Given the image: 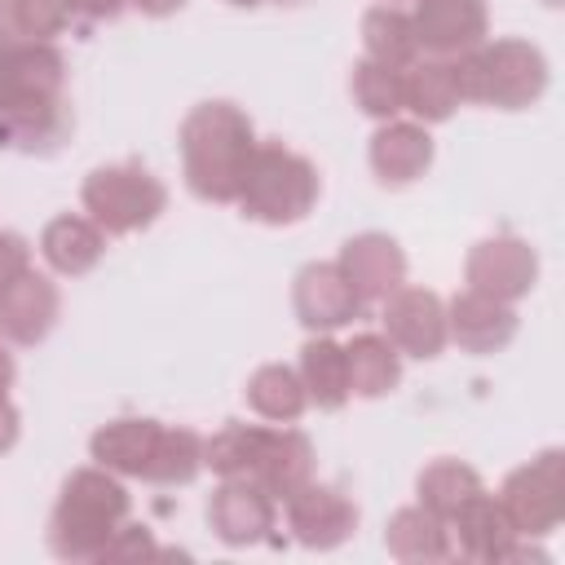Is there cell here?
Wrapping results in <instances>:
<instances>
[{
  "instance_id": "cell-17",
  "label": "cell",
  "mask_w": 565,
  "mask_h": 565,
  "mask_svg": "<svg viewBox=\"0 0 565 565\" xmlns=\"http://www.w3.org/2000/svg\"><path fill=\"white\" fill-rule=\"evenodd\" d=\"M450 539H455V552L468 556V561H481V565H499V561H512L521 534L516 525L508 521L503 503L490 499L486 490L477 499H468L450 521Z\"/></svg>"
},
{
  "instance_id": "cell-19",
  "label": "cell",
  "mask_w": 565,
  "mask_h": 565,
  "mask_svg": "<svg viewBox=\"0 0 565 565\" xmlns=\"http://www.w3.org/2000/svg\"><path fill=\"white\" fill-rule=\"evenodd\" d=\"M75 132V110L71 97H49V102H26L0 115V150L13 154H57Z\"/></svg>"
},
{
  "instance_id": "cell-32",
  "label": "cell",
  "mask_w": 565,
  "mask_h": 565,
  "mask_svg": "<svg viewBox=\"0 0 565 565\" xmlns=\"http://www.w3.org/2000/svg\"><path fill=\"white\" fill-rule=\"evenodd\" d=\"M26 269H31V243L13 230H0V291L18 282Z\"/></svg>"
},
{
  "instance_id": "cell-28",
  "label": "cell",
  "mask_w": 565,
  "mask_h": 565,
  "mask_svg": "<svg viewBox=\"0 0 565 565\" xmlns=\"http://www.w3.org/2000/svg\"><path fill=\"white\" fill-rule=\"evenodd\" d=\"M362 44H366V57L371 62H384V66H397V71L419 57V44H415V31H411V13L393 9V4L366 9V18H362Z\"/></svg>"
},
{
  "instance_id": "cell-12",
  "label": "cell",
  "mask_w": 565,
  "mask_h": 565,
  "mask_svg": "<svg viewBox=\"0 0 565 565\" xmlns=\"http://www.w3.org/2000/svg\"><path fill=\"white\" fill-rule=\"evenodd\" d=\"M384 305V335L406 358H437L446 349V305L428 287H397Z\"/></svg>"
},
{
  "instance_id": "cell-29",
  "label": "cell",
  "mask_w": 565,
  "mask_h": 565,
  "mask_svg": "<svg viewBox=\"0 0 565 565\" xmlns=\"http://www.w3.org/2000/svg\"><path fill=\"white\" fill-rule=\"evenodd\" d=\"M71 22H75L71 0H0V40L53 44Z\"/></svg>"
},
{
  "instance_id": "cell-22",
  "label": "cell",
  "mask_w": 565,
  "mask_h": 565,
  "mask_svg": "<svg viewBox=\"0 0 565 565\" xmlns=\"http://www.w3.org/2000/svg\"><path fill=\"white\" fill-rule=\"evenodd\" d=\"M40 256H44V265H49L53 274L79 278V274H88V269L106 256V234H102L97 221L62 212V216H53V221L40 230Z\"/></svg>"
},
{
  "instance_id": "cell-7",
  "label": "cell",
  "mask_w": 565,
  "mask_h": 565,
  "mask_svg": "<svg viewBox=\"0 0 565 565\" xmlns=\"http://www.w3.org/2000/svg\"><path fill=\"white\" fill-rule=\"evenodd\" d=\"M499 503L521 539L552 534L565 516V450L552 446V450L534 455L530 463L512 468L499 490Z\"/></svg>"
},
{
  "instance_id": "cell-34",
  "label": "cell",
  "mask_w": 565,
  "mask_h": 565,
  "mask_svg": "<svg viewBox=\"0 0 565 565\" xmlns=\"http://www.w3.org/2000/svg\"><path fill=\"white\" fill-rule=\"evenodd\" d=\"M71 4H75V18L84 22H115L128 9V0H71Z\"/></svg>"
},
{
  "instance_id": "cell-9",
  "label": "cell",
  "mask_w": 565,
  "mask_h": 565,
  "mask_svg": "<svg viewBox=\"0 0 565 565\" xmlns=\"http://www.w3.org/2000/svg\"><path fill=\"white\" fill-rule=\"evenodd\" d=\"M282 508H287L291 539L309 552H331L358 530V503L340 486H327V481H313V477L300 490H291L282 499Z\"/></svg>"
},
{
  "instance_id": "cell-8",
  "label": "cell",
  "mask_w": 565,
  "mask_h": 565,
  "mask_svg": "<svg viewBox=\"0 0 565 565\" xmlns=\"http://www.w3.org/2000/svg\"><path fill=\"white\" fill-rule=\"evenodd\" d=\"M463 282L468 291H481L490 300H503V305H516L521 296L534 291L539 282V256L525 238L516 234H494V238H481L468 247V260H463Z\"/></svg>"
},
{
  "instance_id": "cell-40",
  "label": "cell",
  "mask_w": 565,
  "mask_h": 565,
  "mask_svg": "<svg viewBox=\"0 0 565 565\" xmlns=\"http://www.w3.org/2000/svg\"><path fill=\"white\" fill-rule=\"evenodd\" d=\"M547 4H556V0H547Z\"/></svg>"
},
{
  "instance_id": "cell-16",
  "label": "cell",
  "mask_w": 565,
  "mask_h": 565,
  "mask_svg": "<svg viewBox=\"0 0 565 565\" xmlns=\"http://www.w3.org/2000/svg\"><path fill=\"white\" fill-rule=\"evenodd\" d=\"M335 265H340V274L353 282V291L362 296V305H366V300H384V296H393V291L406 282V252L397 247V238L375 234V230L353 234V238L340 247Z\"/></svg>"
},
{
  "instance_id": "cell-11",
  "label": "cell",
  "mask_w": 565,
  "mask_h": 565,
  "mask_svg": "<svg viewBox=\"0 0 565 565\" xmlns=\"http://www.w3.org/2000/svg\"><path fill=\"white\" fill-rule=\"evenodd\" d=\"M411 31H415L419 53L459 57L486 44L490 13H486V0H415Z\"/></svg>"
},
{
  "instance_id": "cell-35",
  "label": "cell",
  "mask_w": 565,
  "mask_h": 565,
  "mask_svg": "<svg viewBox=\"0 0 565 565\" xmlns=\"http://www.w3.org/2000/svg\"><path fill=\"white\" fill-rule=\"evenodd\" d=\"M18 433H22V415H18V406L9 402V393H4V397H0V455L18 446Z\"/></svg>"
},
{
  "instance_id": "cell-15",
  "label": "cell",
  "mask_w": 565,
  "mask_h": 565,
  "mask_svg": "<svg viewBox=\"0 0 565 565\" xmlns=\"http://www.w3.org/2000/svg\"><path fill=\"white\" fill-rule=\"evenodd\" d=\"M521 318L512 305L503 300H490L481 291H459L450 305H446V340H455L463 353H499L512 344Z\"/></svg>"
},
{
  "instance_id": "cell-21",
  "label": "cell",
  "mask_w": 565,
  "mask_h": 565,
  "mask_svg": "<svg viewBox=\"0 0 565 565\" xmlns=\"http://www.w3.org/2000/svg\"><path fill=\"white\" fill-rule=\"evenodd\" d=\"M159 433H163L159 419L124 415V419L102 424V428L88 437V455H93V463L110 468L115 477H137V481H146L150 459H154V446H159Z\"/></svg>"
},
{
  "instance_id": "cell-38",
  "label": "cell",
  "mask_w": 565,
  "mask_h": 565,
  "mask_svg": "<svg viewBox=\"0 0 565 565\" xmlns=\"http://www.w3.org/2000/svg\"><path fill=\"white\" fill-rule=\"evenodd\" d=\"M225 4H234V9H256V4H265V0H225Z\"/></svg>"
},
{
  "instance_id": "cell-2",
  "label": "cell",
  "mask_w": 565,
  "mask_h": 565,
  "mask_svg": "<svg viewBox=\"0 0 565 565\" xmlns=\"http://www.w3.org/2000/svg\"><path fill=\"white\" fill-rule=\"evenodd\" d=\"M203 468H212L216 477H247L278 503L313 477V446L300 428L287 424L265 428L230 419L203 441Z\"/></svg>"
},
{
  "instance_id": "cell-20",
  "label": "cell",
  "mask_w": 565,
  "mask_h": 565,
  "mask_svg": "<svg viewBox=\"0 0 565 565\" xmlns=\"http://www.w3.org/2000/svg\"><path fill=\"white\" fill-rule=\"evenodd\" d=\"M371 172L380 185L402 190L411 181H419L433 163V137L424 124H402V119H384L366 146Z\"/></svg>"
},
{
  "instance_id": "cell-14",
  "label": "cell",
  "mask_w": 565,
  "mask_h": 565,
  "mask_svg": "<svg viewBox=\"0 0 565 565\" xmlns=\"http://www.w3.org/2000/svg\"><path fill=\"white\" fill-rule=\"evenodd\" d=\"M207 525L230 547L265 543L274 530V499L247 477H221V486L207 499Z\"/></svg>"
},
{
  "instance_id": "cell-25",
  "label": "cell",
  "mask_w": 565,
  "mask_h": 565,
  "mask_svg": "<svg viewBox=\"0 0 565 565\" xmlns=\"http://www.w3.org/2000/svg\"><path fill=\"white\" fill-rule=\"evenodd\" d=\"M344 362H349V393L358 397H384L402 380V353L393 349L388 335H375V331L353 335L344 344Z\"/></svg>"
},
{
  "instance_id": "cell-5",
  "label": "cell",
  "mask_w": 565,
  "mask_h": 565,
  "mask_svg": "<svg viewBox=\"0 0 565 565\" xmlns=\"http://www.w3.org/2000/svg\"><path fill=\"white\" fill-rule=\"evenodd\" d=\"M459 79L463 102L499 106V110H525L547 93V57L530 40H494L477 44L472 53H459Z\"/></svg>"
},
{
  "instance_id": "cell-39",
  "label": "cell",
  "mask_w": 565,
  "mask_h": 565,
  "mask_svg": "<svg viewBox=\"0 0 565 565\" xmlns=\"http://www.w3.org/2000/svg\"><path fill=\"white\" fill-rule=\"evenodd\" d=\"M278 4H296V0H278Z\"/></svg>"
},
{
  "instance_id": "cell-13",
  "label": "cell",
  "mask_w": 565,
  "mask_h": 565,
  "mask_svg": "<svg viewBox=\"0 0 565 565\" xmlns=\"http://www.w3.org/2000/svg\"><path fill=\"white\" fill-rule=\"evenodd\" d=\"M57 318H62V291L53 278L35 269H26L18 282L0 291V340L4 344L35 349L40 340H49Z\"/></svg>"
},
{
  "instance_id": "cell-31",
  "label": "cell",
  "mask_w": 565,
  "mask_h": 565,
  "mask_svg": "<svg viewBox=\"0 0 565 565\" xmlns=\"http://www.w3.org/2000/svg\"><path fill=\"white\" fill-rule=\"evenodd\" d=\"M349 93H353L358 110L371 115V119H380V124L402 115V71L397 66H384V62L362 57L353 66V75H349Z\"/></svg>"
},
{
  "instance_id": "cell-33",
  "label": "cell",
  "mask_w": 565,
  "mask_h": 565,
  "mask_svg": "<svg viewBox=\"0 0 565 565\" xmlns=\"http://www.w3.org/2000/svg\"><path fill=\"white\" fill-rule=\"evenodd\" d=\"M124 556H154V543H150V534L141 530V525H119V534L106 543V552H102V561H124Z\"/></svg>"
},
{
  "instance_id": "cell-10",
  "label": "cell",
  "mask_w": 565,
  "mask_h": 565,
  "mask_svg": "<svg viewBox=\"0 0 565 565\" xmlns=\"http://www.w3.org/2000/svg\"><path fill=\"white\" fill-rule=\"evenodd\" d=\"M291 309L300 318L305 331L313 335H331L340 327H349L362 313V296L353 291V282L340 274L335 260H313L296 274L291 282Z\"/></svg>"
},
{
  "instance_id": "cell-3",
  "label": "cell",
  "mask_w": 565,
  "mask_h": 565,
  "mask_svg": "<svg viewBox=\"0 0 565 565\" xmlns=\"http://www.w3.org/2000/svg\"><path fill=\"white\" fill-rule=\"evenodd\" d=\"M128 512L132 494L110 468H75L49 512V552L57 561H102L106 543L119 534Z\"/></svg>"
},
{
  "instance_id": "cell-30",
  "label": "cell",
  "mask_w": 565,
  "mask_h": 565,
  "mask_svg": "<svg viewBox=\"0 0 565 565\" xmlns=\"http://www.w3.org/2000/svg\"><path fill=\"white\" fill-rule=\"evenodd\" d=\"M199 468H203V437L194 428L163 424L146 481L150 486H190L199 477Z\"/></svg>"
},
{
  "instance_id": "cell-18",
  "label": "cell",
  "mask_w": 565,
  "mask_h": 565,
  "mask_svg": "<svg viewBox=\"0 0 565 565\" xmlns=\"http://www.w3.org/2000/svg\"><path fill=\"white\" fill-rule=\"evenodd\" d=\"M463 102L459 57H415L402 66V110L415 115V124H446Z\"/></svg>"
},
{
  "instance_id": "cell-24",
  "label": "cell",
  "mask_w": 565,
  "mask_h": 565,
  "mask_svg": "<svg viewBox=\"0 0 565 565\" xmlns=\"http://www.w3.org/2000/svg\"><path fill=\"white\" fill-rule=\"evenodd\" d=\"M300 384L305 397L318 411H340L353 393H349V362H344V344H335L331 335H309L300 349Z\"/></svg>"
},
{
  "instance_id": "cell-1",
  "label": "cell",
  "mask_w": 565,
  "mask_h": 565,
  "mask_svg": "<svg viewBox=\"0 0 565 565\" xmlns=\"http://www.w3.org/2000/svg\"><path fill=\"white\" fill-rule=\"evenodd\" d=\"M181 177L203 203H234L247 159L256 150V128L234 102H199L177 132Z\"/></svg>"
},
{
  "instance_id": "cell-6",
  "label": "cell",
  "mask_w": 565,
  "mask_h": 565,
  "mask_svg": "<svg viewBox=\"0 0 565 565\" xmlns=\"http://www.w3.org/2000/svg\"><path fill=\"white\" fill-rule=\"evenodd\" d=\"M79 203L88 221H97L102 234L115 238V234H137L154 225L159 212L168 207V185L141 163H106L84 177Z\"/></svg>"
},
{
  "instance_id": "cell-27",
  "label": "cell",
  "mask_w": 565,
  "mask_h": 565,
  "mask_svg": "<svg viewBox=\"0 0 565 565\" xmlns=\"http://www.w3.org/2000/svg\"><path fill=\"white\" fill-rule=\"evenodd\" d=\"M486 486H481V472L463 459H433L419 481H415V494L428 512H437L441 521H450L468 499H477Z\"/></svg>"
},
{
  "instance_id": "cell-23",
  "label": "cell",
  "mask_w": 565,
  "mask_h": 565,
  "mask_svg": "<svg viewBox=\"0 0 565 565\" xmlns=\"http://www.w3.org/2000/svg\"><path fill=\"white\" fill-rule=\"evenodd\" d=\"M384 547H388V556H397L406 565H437V561L455 556L450 525L437 512H428L424 503L393 512V521L384 525Z\"/></svg>"
},
{
  "instance_id": "cell-37",
  "label": "cell",
  "mask_w": 565,
  "mask_h": 565,
  "mask_svg": "<svg viewBox=\"0 0 565 565\" xmlns=\"http://www.w3.org/2000/svg\"><path fill=\"white\" fill-rule=\"evenodd\" d=\"M13 380H18V362H13V353H9L4 340H0V397L13 388Z\"/></svg>"
},
{
  "instance_id": "cell-26",
  "label": "cell",
  "mask_w": 565,
  "mask_h": 565,
  "mask_svg": "<svg viewBox=\"0 0 565 565\" xmlns=\"http://www.w3.org/2000/svg\"><path fill=\"white\" fill-rule=\"evenodd\" d=\"M243 397H247V406H252L260 419H269V424H296V419L305 415V406H309L305 384H300V371L287 366V362H265V366H256L252 380H247V388H243Z\"/></svg>"
},
{
  "instance_id": "cell-36",
  "label": "cell",
  "mask_w": 565,
  "mask_h": 565,
  "mask_svg": "<svg viewBox=\"0 0 565 565\" xmlns=\"http://www.w3.org/2000/svg\"><path fill=\"white\" fill-rule=\"evenodd\" d=\"M132 9H141L146 18H172L177 9H185L190 0H128Z\"/></svg>"
},
{
  "instance_id": "cell-4",
  "label": "cell",
  "mask_w": 565,
  "mask_h": 565,
  "mask_svg": "<svg viewBox=\"0 0 565 565\" xmlns=\"http://www.w3.org/2000/svg\"><path fill=\"white\" fill-rule=\"evenodd\" d=\"M318 194H322V181H318V168L305 154L287 150L282 141H256L234 203L243 207L247 221L296 225L313 212Z\"/></svg>"
}]
</instances>
